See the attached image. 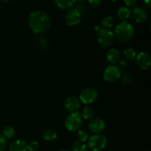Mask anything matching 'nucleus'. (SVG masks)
Masks as SVG:
<instances>
[{"mask_svg":"<svg viewBox=\"0 0 151 151\" xmlns=\"http://www.w3.org/2000/svg\"><path fill=\"white\" fill-rule=\"evenodd\" d=\"M72 151H88V146L79 141H75L72 145Z\"/></svg>","mask_w":151,"mask_h":151,"instance_id":"21","label":"nucleus"},{"mask_svg":"<svg viewBox=\"0 0 151 151\" xmlns=\"http://www.w3.org/2000/svg\"><path fill=\"white\" fill-rule=\"evenodd\" d=\"M114 39V34L109 29L103 28L97 32V41L102 47L107 48L110 47L113 44Z\"/></svg>","mask_w":151,"mask_h":151,"instance_id":"5","label":"nucleus"},{"mask_svg":"<svg viewBox=\"0 0 151 151\" xmlns=\"http://www.w3.org/2000/svg\"><path fill=\"white\" fill-rule=\"evenodd\" d=\"M76 1H78V2H83V1H85L86 0H76Z\"/></svg>","mask_w":151,"mask_h":151,"instance_id":"32","label":"nucleus"},{"mask_svg":"<svg viewBox=\"0 0 151 151\" xmlns=\"http://www.w3.org/2000/svg\"><path fill=\"white\" fill-rule=\"evenodd\" d=\"M76 0H54L55 5L60 10H69L74 7Z\"/></svg>","mask_w":151,"mask_h":151,"instance_id":"14","label":"nucleus"},{"mask_svg":"<svg viewBox=\"0 0 151 151\" xmlns=\"http://www.w3.org/2000/svg\"><path fill=\"white\" fill-rule=\"evenodd\" d=\"M63 107H64L65 110L69 113L77 112L81 107V101L77 97H67L63 103Z\"/></svg>","mask_w":151,"mask_h":151,"instance_id":"12","label":"nucleus"},{"mask_svg":"<svg viewBox=\"0 0 151 151\" xmlns=\"http://www.w3.org/2000/svg\"><path fill=\"white\" fill-rule=\"evenodd\" d=\"M28 24L34 33L41 34L48 30L51 21L50 16L46 13L41 10H35L29 15Z\"/></svg>","mask_w":151,"mask_h":151,"instance_id":"1","label":"nucleus"},{"mask_svg":"<svg viewBox=\"0 0 151 151\" xmlns=\"http://www.w3.org/2000/svg\"><path fill=\"white\" fill-rule=\"evenodd\" d=\"M98 97L97 90L91 87H87L83 89L80 94L79 100L85 105H90L94 103Z\"/></svg>","mask_w":151,"mask_h":151,"instance_id":"6","label":"nucleus"},{"mask_svg":"<svg viewBox=\"0 0 151 151\" xmlns=\"http://www.w3.org/2000/svg\"><path fill=\"white\" fill-rule=\"evenodd\" d=\"M88 130L94 134H100L106 128L104 120L100 118H93L88 125Z\"/></svg>","mask_w":151,"mask_h":151,"instance_id":"11","label":"nucleus"},{"mask_svg":"<svg viewBox=\"0 0 151 151\" xmlns=\"http://www.w3.org/2000/svg\"><path fill=\"white\" fill-rule=\"evenodd\" d=\"M119 64H120V66H122V67H125V66H126V62H125L124 60H121Z\"/></svg>","mask_w":151,"mask_h":151,"instance_id":"29","label":"nucleus"},{"mask_svg":"<svg viewBox=\"0 0 151 151\" xmlns=\"http://www.w3.org/2000/svg\"><path fill=\"white\" fill-rule=\"evenodd\" d=\"M115 24V19L113 16H106L102 19L101 21V26L104 29H109V28L112 27Z\"/></svg>","mask_w":151,"mask_h":151,"instance_id":"18","label":"nucleus"},{"mask_svg":"<svg viewBox=\"0 0 151 151\" xmlns=\"http://www.w3.org/2000/svg\"><path fill=\"white\" fill-rule=\"evenodd\" d=\"M88 4L93 8H97L101 4V0H88Z\"/></svg>","mask_w":151,"mask_h":151,"instance_id":"26","label":"nucleus"},{"mask_svg":"<svg viewBox=\"0 0 151 151\" xmlns=\"http://www.w3.org/2000/svg\"><path fill=\"white\" fill-rule=\"evenodd\" d=\"M136 62L139 67L142 70H147L150 67L151 58L149 54L145 52H141L137 55Z\"/></svg>","mask_w":151,"mask_h":151,"instance_id":"10","label":"nucleus"},{"mask_svg":"<svg viewBox=\"0 0 151 151\" xmlns=\"http://www.w3.org/2000/svg\"><path fill=\"white\" fill-rule=\"evenodd\" d=\"M65 20L67 25L70 27H75L81 23L82 20V14L77 8L70 9L66 13Z\"/></svg>","mask_w":151,"mask_h":151,"instance_id":"8","label":"nucleus"},{"mask_svg":"<svg viewBox=\"0 0 151 151\" xmlns=\"http://www.w3.org/2000/svg\"><path fill=\"white\" fill-rule=\"evenodd\" d=\"M143 2H144L145 5L148 8H150L151 7V2L150 0H143Z\"/></svg>","mask_w":151,"mask_h":151,"instance_id":"28","label":"nucleus"},{"mask_svg":"<svg viewBox=\"0 0 151 151\" xmlns=\"http://www.w3.org/2000/svg\"><path fill=\"white\" fill-rule=\"evenodd\" d=\"M107 138L102 134H94L88 140V147L92 151H101L107 145Z\"/></svg>","mask_w":151,"mask_h":151,"instance_id":"4","label":"nucleus"},{"mask_svg":"<svg viewBox=\"0 0 151 151\" xmlns=\"http://www.w3.org/2000/svg\"><path fill=\"white\" fill-rule=\"evenodd\" d=\"M124 57L127 59V60H132L136 59L137 57V52H136L135 50L134 49L131 48H128L126 50H125V51L123 52Z\"/></svg>","mask_w":151,"mask_h":151,"instance_id":"22","label":"nucleus"},{"mask_svg":"<svg viewBox=\"0 0 151 151\" xmlns=\"http://www.w3.org/2000/svg\"><path fill=\"white\" fill-rule=\"evenodd\" d=\"M131 16L134 23L141 24L147 19V13L145 8L142 6H137L134 8Z\"/></svg>","mask_w":151,"mask_h":151,"instance_id":"9","label":"nucleus"},{"mask_svg":"<svg viewBox=\"0 0 151 151\" xmlns=\"http://www.w3.org/2000/svg\"><path fill=\"white\" fill-rule=\"evenodd\" d=\"M39 144L38 142L32 141L27 144V150L29 151H37L39 149Z\"/></svg>","mask_w":151,"mask_h":151,"instance_id":"24","label":"nucleus"},{"mask_svg":"<svg viewBox=\"0 0 151 151\" xmlns=\"http://www.w3.org/2000/svg\"><path fill=\"white\" fill-rule=\"evenodd\" d=\"M117 17L122 22L128 19L131 16V11L127 7H120L117 10Z\"/></svg>","mask_w":151,"mask_h":151,"instance_id":"17","label":"nucleus"},{"mask_svg":"<svg viewBox=\"0 0 151 151\" xmlns=\"http://www.w3.org/2000/svg\"><path fill=\"white\" fill-rule=\"evenodd\" d=\"M59 151H69V150H66V149H63V150H60Z\"/></svg>","mask_w":151,"mask_h":151,"instance_id":"33","label":"nucleus"},{"mask_svg":"<svg viewBox=\"0 0 151 151\" xmlns=\"http://www.w3.org/2000/svg\"><path fill=\"white\" fill-rule=\"evenodd\" d=\"M114 36L122 43H128L132 40L134 35V27L132 24L122 22L118 24L114 29Z\"/></svg>","mask_w":151,"mask_h":151,"instance_id":"2","label":"nucleus"},{"mask_svg":"<svg viewBox=\"0 0 151 151\" xmlns=\"http://www.w3.org/2000/svg\"><path fill=\"white\" fill-rule=\"evenodd\" d=\"M58 134L54 129L49 128L44 131L42 134V139L46 142H53L57 139Z\"/></svg>","mask_w":151,"mask_h":151,"instance_id":"16","label":"nucleus"},{"mask_svg":"<svg viewBox=\"0 0 151 151\" xmlns=\"http://www.w3.org/2000/svg\"><path fill=\"white\" fill-rule=\"evenodd\" d=\"M94 116V112L92 108L89 107V106H86L83 109L82 111V116L83 119H86V120H91Z\"/></svg>","mask_w":151,"mask_h":151,"instance_id":"19","label":"nucleus"},{"mask_svg":"<svg viewBox=\"0 0 151 151\" xmlns=\"http://www.w3.org/2000/svg\"><path fill=\"white\" fill-rule=\"evenodd\" d=\"M77 139H78V141L81 142H85L88 140V133L86 132L84 130H79L78 131V133H77Z\"/></svg>","mask_w":151,"mask_h":151,"instance_id":"23","label":"nucleus"},{"mask_svg":"<svg viewBox=\"0 0 151 151\" xmlns=\"http://www.w3.org/2000/svg\"><path fill=\"white\" fill-rule=\"evenodd\" d=\"M144 151H148V150H144Z\"/></svg>","mask_w":151,"mask_h":151,"instance_id":"35","label":"nucleus"},{"mask_svg":"<svg viewBox=\"0 0 151 151\" xmlns=\"http://www.w3.org/2000/svg\"><path fill=\"white\" fill-rule=\"evenodd\" d=\"M9 1H10V0H0V1H1V3H7Z\"/></svg>","mask_w":151,"mask_h":151,"instance_id":"31","label":"nucleus"},{"mask_svg":"<svg viewBox=\"0 0 151 151\" xmlns=\"http://www.w3.org/2000/svg\"><path fill=\"white\" fill-rule=\"evenodd\" d=\"M120 77V69L115 65H110L107 66L103 72V78L106 82L114 83L118 81Z\"/></svg>","mask_w":151,"mask_h":151,"instance_id":"7","label":"nucleus"},{"mask_svg":"<svg viewBox=\"0 0 151 151\" xmlns=\"http://www.w3.org/2000/svg\"><path fill=\"white\" fill-rule=\"evenodd\" d=\"M9 151H27V144L23 139H16L10 145Z\"/></svg>","mask_w":151,"mask_h":151,"instance_id":"13","label":"nucleus"},{"mask_svg":"<svg viewBox=\"0 0 151 151\" xmlns=\"http://www.w3.org/2000/svg\"><path fill=\"white\" fill-rule=\"evenodd\" d=\"M110 1H118V0H110Z\"/></svg>","mask_w":151,"mask_h":151,"instance_id":"34","label":"nucleus"},{"mask_svg":"<svg viewBox=\"0 0 151 151\" xmlns=\"http://www.w3.org/2000/svg\"><path fill=\"white\" fill-rule=\"evenodd\" d=\"M106 58H107V60L109 63H111V64H115L120 59V54H119V50L114 48L110 49L107 52Z\"/></svg>","mask_w":151,"mask_h":151,"instance_id":"15","label":"nucleus"},{"mask_svg":"<svg viewBox=\"0 0 151 151\" xmlns=\"http://www.w3.org/2000/svg\"><path fill=\"white\" fill-rule=\"evenodd\" d=\"M15 134H16V130L12 125H7L3 129L2 135L7 139L13 138L15 136Z\"/></svg>","mask_w":151,"mask_h":151,"instance_id":"20","label":"nucleus"},{"mask_svg":"<svg viewBox=\"0 0 151 151\" xmlns=\"http://www.w3.org/2000/svg\"><path fill=\"white\" fill-rule=\"evenodd\" d=\"M83 119L81 115L77 112L70 113L65 119L64 125L66 129L70 132H75L81 129L83 125Z\"/></svg>","mask_w":151,"mask_h":151,"instance_id":"3","label":"nucleus"},{"mask_svg":"<svg viewBox=\"0 0 151 151\" xmlns=\"http://www.w3.org/2000/svg\"><path fill=\"white\" fill-rule=\"evenodd\" d=\"M100 29H101V28H100V26H97V27H96V29H95L96 32H98L100 30Z\"/></svg>","mask_w":151,"mask_h":151,"instance_id":"30","label":"nucleus"},{"mask_svg":"<svg viewBox=\"0 0 151 151\" xmlns=\"http://www.w3.org/2000/svg\"><path fill=\"white\" fill-rule=\"evenodd\" d=\"M6 146H7V140L6 138L0 134V151H4L5 150Z\"/></svg>","mask_w":151,"mask_h":151,"instance_id":"25","label":"nucleus"},{"mask_svg":"<svg viewBox=\"0 0 151 151\" xmlns=\"http://www.w3.org/2000/svg\"><path fill=\"white\" fill-rule=\"evenodd\" d=\"M124 2L127 7H133L134 5H135L137 0H124Z\"/></svg>","mask_w":151,"mask_h":151,"instance_id":"27","label":"nucleus"}]
</instances>
